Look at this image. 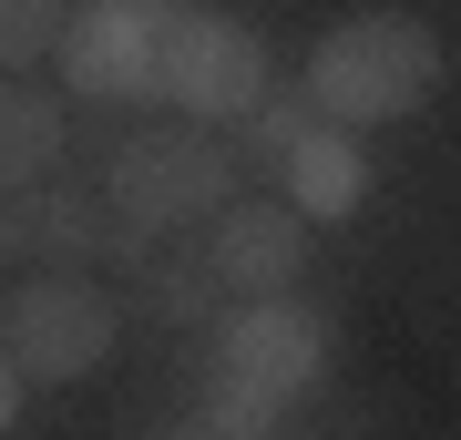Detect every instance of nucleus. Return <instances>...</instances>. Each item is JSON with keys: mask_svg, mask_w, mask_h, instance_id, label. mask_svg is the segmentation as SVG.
I'll use <instances>...</instances> for the list:
<instances>
[{"mask_svg": "<svg viewBox=\"0 0 461 440\" xmlns=\"http://www.w3.org/2000/svg\"><path fill=\"white\" fill-rule=\"evenodd\" d=\"M318 123L339 133H379V123H411L430 93H441V31L420 11H348L308 41V72H297Z\"/></svg>", "mask_w": 461, "mask_h": 440, "instance_id": "f257e3e1", "label": "nucleus"}, {"mask_svg": "<svg viewBox=\"0 0 461 440\" xmlns=\"http://www.w3.org/2000/svg\"><path fill=\"white\" fill-rule=\"evenodd\" d=\"M103 195H113L123 236H205L215 215L247 195V164H236V133L205 123H144L103 154Z\"/></svg>", "mask_w": 461, "mask_h": 440, "instance_id": "f03ea898", "label": "nucleus"}, {"mask_svg": "<svg viewBox=\"0 0 461 440\" xmlns=\"http://www.w3.org/2000/svg\"><path fill=\"white\" fill-rule=\"evenodd\" d=\"M0 348L21 359L32 390H72V379H93L123 348V297L103 287V277L41 266V277H21L11 297H0Z\"/></svg>", "mask_w": 461, "mask_h": 440, "instance_id": "7ed1b4c3", "label": "nucleus"}, {"mask_svg": "<svg viewBox=\"0 0 461 440\" xmlns=\"http://www.w3.org/2000/svg\"><path fill=\"white\" fill-rule=\"evenodd\" d=\"M277 93V62L236 11H165V113L236 133L257 103Z\"/></svg>", "mask_w": 461, "mask_h": 440, "instance_id": "20e7f679", "label": "nucleus"}, {"mask_svg": "<svg viewBox=\"0 0 461 440\" xmlns=\"http://www.w3.org/2000/svg\"><path fill=\"white\" fill-rule=\"evenodd\" d=\"M329 359H339V328L308 297H247V308H226L205 328V379H236V390H257L277 409L308 400L329 379Z\"/></svg>", "mask_w": 461, "mask_h": 440, "instance_id": "39448f33", "label": "nucleus"}, {"mask_svg": "<svg viewBox=\"0 0 461 440\" xmlns=\"http://www.w3.org/2000/svg\"><path fill=\"white\" fill-rule=\"evenodd\" d=\"M62 93L93 113H133V103H165V11L144 0H93L62 31Z\"/></svg>", "mask_w": 461, "mask_h": 440, "instance_id": "423d86ee", "label": "nucleus"}, {"mask_svg": "<svg viewBox=\"0 0 461 440\" xmlns=\"http://www.w3.org/2000/svg\"><path fill=\"white\" fill-rule=\"evenodd\" d=\"M308 215H297L287 195H236L226 215L205 226V266L215 287L247 308V297H297V277H308Z\"/></svg>", "mask_w": 461, "mask_h": 440, "instance_id": "0eeeda50", "label": "nucleus"}, {"mask_svg": "<svg viewBox=\"0 0 461 440\" xmlns=\"http://www.w3.org/2000/svg\"><path fill=\"white\" fill-rule=\"evenodd\" d=\"M11 256H32V277H41V266L93 277V266L123 256V215H113L103 184L51 175V184H32V195H11Z\"/></svg>", "mask_w": 461, "mask_h": 440, "instance_id": "6e6552de", "label": "nucleus"}, {"mask_svg": "<svg viewBox=\"0 0 461 440\" xmlns=\"http://www.w3.org/2000/svg\"><path fill=\"white\" fill-rule=\"evenodd\" d=\"M123 287H133V308L144 318H165V328H215L226 308H215V266H205V246H175V236H123Z\"/></svg>", "mask_w": 461, "mask_h": 440, "instance_id": "1a4fd4ad", "label": "nucleus"}, {"mask_svg": "<svg viewBox=\"0 0 461 440\" xmlns=\"http://www.w3.org/2000/svg\"><path fill=\"white\" fill-rule=\"evenodd\" d=\"M277 195L308 215V226H348V215L369 205V144H359V133H339V123H308V144L287 154Z\"/></svg>", "mask_w": 461, "mask_h": 440, "instance_id": "9d476101", "label": "nucleus"}, {"mask_svg": "<svg viewBox=\"0 0 461 440\" xmlns=\"http://www.w3.org/2000/svg\"><path fill=\"white\" fill-rule=\"evenodd\" d=\"M62 144H72L62 93H41L32 72H21V82H0V195H32V184H51Z\"/></svg>", "mask_w": 461, "mask_h": 440, "instance_id": "9b49d317", "label": "nucleus"}, {"mask_svg": "<svg viewBox=\"0 0 461 440\" xmlns=\"http://www.w3.org/2000/svg\"><path fill=\"white\" fill-rule=\"evenodd\" d=\"M308 123H318V113H308V93H267L257 113L236 123V164H247V175H267V195H277V175H287V154L308 144Z\"/></svg>", "mask_w": 461, "mask_h": 440, "instance_id": "f8f14e48", "label": "nucleus"}, {"mask_svg": "<svg viewBox=\"0 0 461 440\" xmlns=\"http://www.w3.org/2000/svg\"><path fill=\"white\" fill-rule=\"evenodd\" d=\"M72 0H0V82H21L41 51H62Z\"/></svg>", "mask_w": 461, "mask_h": 440, "instance_id": "ddd939ff", "label": "nucleus"}, {"mask_svg": "<svg viewBox=\"0 0 461 440\" xmlns=\"http://www.w3.org/2000/svg\"><path fill=\"white\" fill-rule=\"evenodd\" d=\"M195 409H205L226 440H277V430H287V409H277V400L236 390V379H205V369H195Z\"/></svg>", "mask_w": 461, "mask_h": 440, "instance_id": "4468645a", "label": "nucleus"}, {"mask_svg": "<svg viewBox=\"0 0 461 440\" xmlns=\"http://www.w3.org/2000/svg\"><path fill=\"white\" fill-rule=\"evenodd\" d=\"M21 400H32V379H21V359H11V348H0V440L21 430Z\"/></svg>", "mask_w": 461, "mask_h": 440, "instance_id": "2eb2a0df", "label": "nucleus"}, {"mask_svg": "<svg viewBox=\"0 0 461 440\" xmlns=\"http://www.w3.org/2000/svg\"><path fill=\"white\" fill-rule=\"evenodd\" d=\"M144 440H226V430H215V420H205V409H175V420H154Z\"/></svg>", "mask_w": 461, "mask_h": 440, "instance_id": "dca6fc26", "label": "nucleus"}, {"mask_svg": "<svg viewBox=\"0 0 461 440\" xmlns=\"http://www.w3.org/2000/svg\"><path fill=\"white\" fill-rule=\"evenodd\" d=\"M0 266H11V195H0Z\"/></svg>", "mask_w": 461, "mask_h": 440, "instance_id": "f3484780", "label": "nucleus"}, {"mask_svg": "<svg viewBox=\"0 0 461 440\" xmlns=\"http://www.w3.org/2000/svg\"><path fill=\"white\" fill-rule=\"evenodd\" d=\"M277 440H308V430H297V420H287V430H277Z\"/></svg>", "mask_w": 461, "mask_h": 440, "instance_id": "a211bd4d", "label": "nucleus"}]
</instances>
